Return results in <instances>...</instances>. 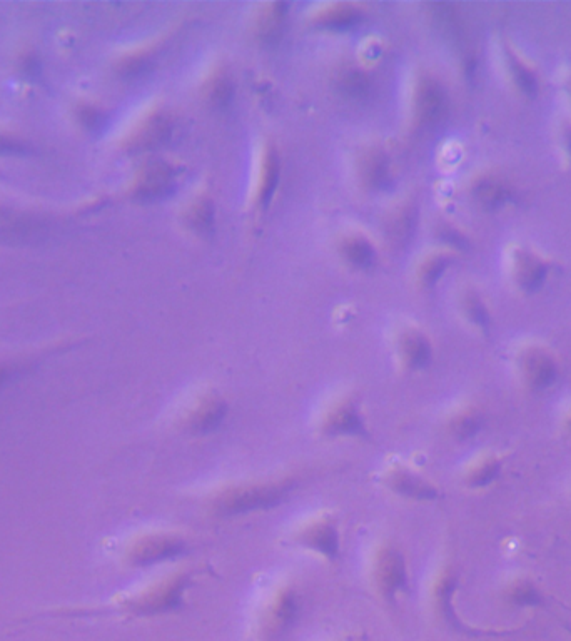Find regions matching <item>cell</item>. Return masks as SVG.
I'll list each match as a JSON object with an SVG mask.
<instances>
[{
	"label": "cell",
	"mask_w": 571,
	"mask_h": 641,
	"mask_svg": "<svg viewBox=\"0 0 571 641\" xmlns=\"http://www.w3.org/2000/svg\"><path fill=\"white\" fill-rule=\"evenodd\" d=\"M558 144H560V151L565 157V161L571 166V122L563 119L560 124V131H558Z\"/></svg>",
	"instance_id": "31"
},
{
	"label": "cell",
	"mask_w": 571,
	"mask_h": 641,
	"mask_svg": "<svg viewBox=\"0 0 571 641\" xmlns=\"http://www.w3.org/2000/svg\"><path fill=\"white\" fill-rule=\"evenodd\" d=\"M206 199H201L198 204H194L189 211V223L191 226H194V229H206V226H209L211 223V218H213V212L208 207V202H204Z\"/></svg>",
	"instance_id": "29"
},
{
	"label": "cell",
	"mask_w": 571,
	"mask_h": 641,
	"mask_svg": "<svg viewBox=\"0 0 571 641\" xmlns=\"http://www.w3.org/2000/svg\"><path fill=\"white\" fill-rule=\"evenodd\" d=\"M172 176L174 174L166 164H151L144 171L139 172L134 184V192L137 197H144V199L161 196L172 186Z\"/></svg>",
	"instance_id": "19"
},
{
	"label": "cell",
	"mask_w": 571,
	"mask_h": 641,
	"mask_svg": "<svg viewBox=\"0 0 571 641\" xmlns=\"http://www.w3.org/2000/svg\"><path fill=\"white\" fill-rule=\"evenodd\" d=\"M313 426L321 440L374 443L363 398L354 389H338L328 394L313 414Z\"/></svg>",
	"instance_id": "5"
},
{
	"label": "cell",
	"mask_w": 571,
	"mask_h": 641,
	"mask_svg": "<svg viewBox=\"0 0 571 641\" xmlns=\"http://www.w3.org/2000/svg\"><path fill=\"white\" fill-rule=\"evenodd\" d=\"M304 610L303 591L289 575H273L259 585L251 606V631L258 641H286Z\"/></svg>",
	"instance_id": "3"
},
{
	"label": "cell",
	"mask_w": 571,
	"mask_h": 641,
	"mask_svg": "<svg viewBox=\"0 0 571 641\" xmlns=\"http://www.w3.org/2000/svg\"><path fill=\"white\" fill-rule=\"evenodd\" d=\"M278 181V159L271 147H264L258 159V169L254 174V199L266 202Z\"/></svg>",
	"instance_id": "20"
},
{
	"label": "cell",
	"mask_w": 571,
	"mask_h": 641,
	"mask_svg": "<svg viewBox=\"0 0 571 641\" xmlns=\"http://www.w3.org/2000/svg\"><path fill=\"white\" fill-rule=\"evenodd\" d=\"M344 89L349 94H363L366 89H368V82H366V77L361 76L359 72H348L346 76L343 77Z\"/></svg>",
	"instance_id": "32"
},
{
	"label": "cell",
	"mask_w": 571,
	"mask_h": 641,
	"mask_svg": "<svg viewBox=\"0 0 571 641\" xmlns=\"http://www.w3.org/2000/svg\"><path fill=\"white\" fill-rule=\"evenodd\" d=\"M229 94H231V84H229L228 77L216 74L213 77V82L209 84V96L219 104H223L224 101H228Z\"/></svg>",
	"instance_id": "30"
},
{
	"label": "cell",
	"mask_w": 571,
	"mask_h": 641,
	"mask_svg": "<svg viewBox=\"0 0 571 641\" xmlns=\"http://www.w3.org/2000/svg\"><path fill=\"white\" fill-rule=\"evenodd\" d=\"M460 311L466 323L478 329V331L488 333V329H490L491 326V314L478 291H475V289H465V291L461 293Z\"/></svg>",
	"instance_id": "22"
},
{
	"label": "cell",
	"mask_w": 571,
	"mask_h": 641,
	"mask_svg": "<svg viewBox=\"0 0 571 641\" xmlns=\"http://www.w3.org/2000/svg\"><path fill=\"white\" fill-rule=\"evenodd\" d=\"M203 570L193 566H167L157 575L139 581L137 585L112 596L104 605L91 610L76 611L81 616H117L132 620H151L174 615L184 610L187 593L191 591Z\"/></svg>",
	"instance_id": "1"
},
{
	"label": "cell",
	"mask_w": 571,
	"mask_h": 641,
	"mask_svg": "<svg viewBox=\"0 0 571 641\" xmlns=\"http://www.w3.org/2000/svg\"><path fill=\"white\" fill-rule=\"evenodd\" d=\"M167 121L162 116H149L146 121H142L137 127L136 132L132 134V144L134 146H152L157 141H161L166 136Z\"/></svg>",
	"instance_id": "23"
},
{
	"label": "cell",
	"mask_w": 571,
	"mask_h": 641,
	"mask_svg": "<svg viewBox=\"0 0 571 641\" xmlns=\"http://www.w3.org/2000/svg\"><path fill=\"white\" fill-rule=\"evenodd\" d=\"M471 194L478 204L493 211L510 201L511 187L506 186V182L498 176L483 174L476 177L475 182L471 184Z\"/></svg>",
	"instance_id": "18"
},
{
	"label": "cell",
	"mask_w": 571,
	"mask_h": 641,
	"mask_svg": "<svg viewBox=\"0 0 571 641\" xmlns=\"http://www.w3.org/2000/svg\"><path fill=\"white\" fill-rule=\"evenodd\" d=\"M516 374L531 391H546L560 378V364L555 354L543 344L521 346L515 354Z\"/></svg>",
	"instance_id": "10"
},
{
	"label": "cell",
	"mask_w": 571,
	"mask_h": 641,
	"mask_svg": "<svg viewBox=\"0 0 571 641\" xmlns=\"http://www.w3.org/2000/svg\"><path fill=\"white\" fill-rule=\"evenodd\" d=\"M510 595L516 603H535L538 600V590L526 580L515 581L510 586Z\"/></svg>",
	"instance_id": "28"
},
{
	"label": "cell",
	"mask_w": 571,
	"mask_h": 641,
	"mask_svg": "<svg viewBox=\"0 0 571 641\" xmlns=\"http://www.w3.org/2000/svg\"><path fill=\"white\" fill-rule=\"evenodd\" d=\"M324 641H356L354 638H349V636H334V638H329V640Z\"/></svg>",
	"instance_id": "34"
},
{
	"label": "cell",
	"mask_w": 571,
	"mask_h": 641,
	"mask_svg": "<svg viewBox=\"0 0 571 641\" xmlns=\"http://www.w3.org/2000/svg\"><path fill=\"white\" fill-rule=\"evenodd\" d=\"M393 354L405 373H420L433 361V344L420 326L401 324L393 333Z\"/></svg>",
	"instance_id": "11"
},
{
	"label": "cell",
	"mask_w": 571,
	"mask_h": 641,
	"mask_svg": "<svg viewBox=\"0 0 571 641\" xmlns=\"http://www.w3.org/2000/svg\"><path fill=\"white\" fill-rule=\"evenodd\" d=\"M361 172L369 184H381L383 179L388 176V159L385 154L379 151L366 152Z\"/></svg>",
	"instance_id": "25"
},
{
	"label": "cell",
	"mask_w": 571,
	"mask_h": 641,
	"mask_svg": "<svg viewBox=\"0 0 571 641\" xmlns=\"http://www.w3.org/2000/svg\"><path fill=\"white\" fill-rule=\"evenodd\" d=\"M191 553L186 536L169 528H146L127 536L119 546V560L132 570L174 566Z\"/></svg>",
	"instance_id": "7"
},
{
	"label": "cell",
	"mask_w": 571,
	"mask_h": 641,
	"mask_svg": "<svg viewBox=\"0 0 571 641\" xmlns=\"http://www.w3.org/2000/svg\"><path fill=\"white\" fill-rule=\"evenodd\" d=\"M458 590V573L450 563H441L431 573L426 585V600L431 610L443 620L455 623V593Z\"/></svg>",
	"instance_id": "13"
},
{
	"label": "cell",
	"mask_w": 571,
	"mask_h": 641,
	"mask_svg": "<svg viewBox=\"0 0 571 641\" xmlns=\"http://www.w3.org/2000/svg\"><path fill=\"white\" fill-rule=\"evenodd\" d=\"M364 573L374 596L386 605H396L411 591L408 556L390 536H379L369 543Z\"/></svg>",
	"instance_id": "4"
},
{
	"label": "cell",
	"mask_w": 571,
	"mask_h": 641,
	"mask_svg": "<svg viewBox=\"0 0 571 641\" xmlns=\"http://www.w3.org/2000/svg\"><path fill=\"white\" fill-rule=\"evenodd\" d=\"M506 271L518 291L535 294L543 288L548 278L550 263L530 248L515 244L506 253Z\"/></svg>",
	"instance_id": "12"
},
{
	"label": "cell",
	"mask_w": 571,
	"mask_h": 641,
	"mask_svg": "<svg viewBox=\"0 0 571 641\" xmlns=\"http://www.w3.org/2000/svg\"><path fill=\"white\" fill-rule=\"evenodd\" d=\"M286 545L316 556L328 565L343 560V531L336 511L316 510L289 526Z\"/></svg>",
	"instance_id": "8"
},
{
	"label": "cell",
	"mask_w": 571,
	"mask_h": 641,
	"mask_svg": "<svg viewBox=\"0 0 571 641\" xmlns=\"http://www.w3.org/2000/svg\"><path fill=\"white\" fill-rule=\"evenodd\" d=\"M566 96H568V101H570L571 104V77L566 81Z\"/></svg>",
	"instance_id": "35"
},
{
	"label": "cell",
	"mask_w": 571,
	"mask_h": 641,
	"mask_svg": "<svg viewBox=\"0 0 571 641\" xmlns=\"http://www.w3.org/2000/svg\"><path fill=\"white\" fill-rule=\"evenodd\" d=\"M501 468L500 456L491 451H481L461 468V483L470 490H483L500 478Z\"/></svg>",
	"instance_id": "17"
},
{
	"label": "cell",
	"mask_w": 571,
	"mask_h": 641,
	"mask_svg": "<svg viewBox=\"0 0 571 641\" xmlns=\"http://www.w3.org/2000/svg\"><path fill=\"white\" fill-rule=\"evenodd\" d=\"M565 428L571 433V408L568 409V413L565 414Z\"/></svg>",
	"instance_id": "33"
},
{
	"label": "cell",
	"mask_w": 571,
	"mask_h": 641,
	"mask_svg": "<svg viewBox=\"0 0 571 641\" xmlns=\"http://www.w3.org/2000/svg\"><path fill=\"white\" fill-rule=\"evenodd\" d=\"M485 426V416L471 403H460L445 414L443 430L456 443H466L480 435Z\"/></svg>",
	"instance_id": "15"
},
{
	"label": "cell",
	"mask_w": 571,
	"mask_h": 641,
	"mask_svg": "<svg viewBox=\"0 0 571 641\" xmlns=\"http://www.w3.org/2000/svg\"><path fill=\"white\" fill-rule=\"evenodd\" d=\"M450 264V256L445 253H435L428 256V258L420 264L418 269V276H420L421 284L431 286L441 278V274L445 273L446 268Z\"/></svg>",
	"instance_id": "26"
},
{
	"label": "cell",
	"mask_w": 571,
	"mask_h": 641,
	"mask_svg": "<svg viewBox=\"0 0 571 641\" xmlns=\"http://www.w3.org/2000/svg\"><path fill=\"white\" fill-rule=\"evenodd\" d=\"M413 109L425 124L438 121L446 109V94L440 82L430 76L420 77L413 94Z\"/></svg>",
	"instance_id": "16"
},
{
	"label": "cell",
	"mask_w": 571,
	"mask_h": 641,
	"mask_svg": "<svg viewBox=\"0 0 571 641\" xmlns=\"http://www.w3.org/2000/svg\"><path fill=\"white\" fill-rule=\"evenodd\" d=\"M373 480L401 500L431 503L441 498V490L435 481L400 458L386 460L374 473Z\"/></svg>",
	"instance_id": "9"
},
{
	"label": "cell",
	"mask_w": 571,
	"mask_h": 641,
	"mask_svg": "<svg viewBox=\"0 0 571 641\" xmlns=\"http://www.w3.org/2000/svg\"><path fill=\"white\" fill-rule=\"evenodd\" d=\"M341 251H343L344 258L348 259L349 263L354 266H368L373 259V249L369 246L368 241L359 236H349L344 239L341 244Z\"/></svg>",
	"instance_id": "24"
},
{
	"label": "cell",
	"mask_w": 571,
	"mask_h": 641,
	"mask_svg": "<svg viewBox=\"0 0 571 641\" xmlns=\"http://www.w3.org/2000/svg\"><path fill=\"white\" fill-rule=\"evenodd\" d=\"M498 54H500L501 71L506 81L510 82L521 96L535 97L540 91V79L535 67L528 64L505 39L500 41Z\"/></svg>",
	"instance_id": "14"
},
{
	"label": "cell",
	"mask_w": 571,
	"mask_h": 641,
	"mask_svg": "<svg viewBox=\"0 0 571 641\" xmlns=\"http://www.w3.org/2000/svg\"><path fill=\"white\" fill-rule=\"evenodd\" d=\"M231 406L219 389L193 388L172 408L171 423L179 435L201 440L216 435L228 423Z\"/></svg>",
	"instance_id": "6"
},
{
	"label": "cell",
	"mask_w": 571,
	"mask_h": 641,
	"mask_svg": "<svg viewBox=\"0 0 571 641\" xmlns=\"http://www.w3.org/2000/svg\"><path fill=\"white\" fill-rule=\"evenodd\" d=\"M361 19V11L351 4H329L316 12L314 22L326 29H349Z\"/></svg>",
	"instance_id": "21"
},
{
	"label": "cell",
	"mask_w": 571,
	"mask_h": 641,
	"mask_svg": "<svg viewBox=\"0 0 571 641\" xmlns=\"http://www.w3.org/2000/svg\"><path fill=\"white\" fill-rule=\"evenodd\" d=\"M293 475H261L223 481L208 491L204 505L218 520H238L278 510L298 490Z\"/></svg>",
	"instance_id": "2"
},
{
	"label": "cell",
	"mask_w": 571,
	"mask_h": 641,
	"mask_svg": "<svg viewBox=\"0 0 571 641\" xmlns=\"http://www.w3.org/2000/svg\"><path fill=\"white\" fill-rule=\"evenodd\" d=\"M283 7L281 4L266 6V11L258 17V24H256L259 36L268 37V39L274 37V32L278 31L283 21V11H281Z\"/></svg>",
	"instance_id": "27"
}]
</instances>
